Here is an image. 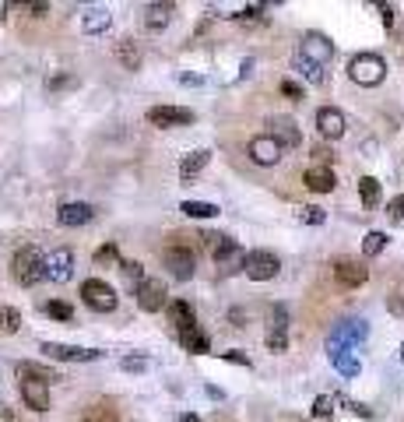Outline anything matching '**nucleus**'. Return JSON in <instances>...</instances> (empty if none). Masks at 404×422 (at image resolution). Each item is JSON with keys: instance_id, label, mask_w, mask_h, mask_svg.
Returning a JSON list of instances; mask_svg holds the SVG:
<instances>
[{"instance_id": "nucleus-1", "label": "nucleus", "mask_w": 404, "mask_h": 422, "mask_svg": "<svg viewBox=\"0 0 404 422\" xmlns=\"http://www.w3.org/2000/svg\"><path fill=\"white\" fill-rule=\"evenodd\" d=\"M11 275H15V282L25 285V289L39 285V282L46 278V257H42L35 246H22V250L11 257Z\"/></svg>"}, {"instance_id": "nucleus-2", "label": "nucleus", "mask_w": 404, "mask_h": 422, "mask_svg": "<svg viewBox=\"0 0 404 422\" xmlns=\"http://www.w3.org/2000/svg\"><path fill=\"white\" fill-rule=\"evenodd\" d=\"M348 74H352L355 85L376 88L387 78V64H383V57H376V53H359V57H352V64H348Z\"/></svg>"}, {"instance_id": "nucleus-3", "label": "nucleus", "mask_w": 404, "mask_h": 422, "mask_svg": "<svg viewBox=\"0 0 404 422\" xmlns=\"http://www.w3.org/2000/svg\"><path fill=\"white\" fill-rule=\"evenodd\" d=\"M81 299H85V306L88 310H95V313H109V310H117V289H112L109 282H102V278H88V282H81Z\"/></svg>"}, {"instance_id": "nucleus-4", "label": "nucleus", "mask_w": 404, "mask_h": 422, "mask_svg": "<svg viewBox=\"0 0 404 422\" xmlns=\"http://www.w3.org/2000/svg\"><path fill=\"white\" fill-rule=\"evenodd\" d=\"M243 271H246V278H253V282H271V278L281 271V260H278L271 250H250L246 260H243Z\"/></svg>"}, {"instance_id": "nucleus-5", "label": "nucleus", "mask_w": 404, "mask_h": 422, "mask_svg": "<svg viewBox=\"0 0 404 422\" xmlns=\"http://www.w3.org/2000/svg\"><path fill=\"white\" fill-rule=\"evenodd\" d=\"M39 352H46L49 359H60V362H92L102 355L99 348H78V345H60V341H42Z\"/></svg>"}, {"instance_id": "nucleus-6", "label": "nucleus", "mask_w": 404, "mask_h": 422, "mask_svg": "<svg viewBox=\"0 0 404 422\" xmlns=\"http://www.w3.org/2000/svg\"><path fill=\"white\" fill-rule=\"evenodd\" d=\"M334 278H337L344 289H359V285H366V278H369V268H366L362 260L341 257V260H334Z\"/></svg>"}, {"instance_id": "nucleus-7", "label": "nucleus", "mask_w": 404, "mask_h": 422, "mask_svg": "<svg viewBox=\"0 0 404 422\" xmlns=\"http://www.w3.org/2000/svg\"><path fill=\"white\" fill-rule=\"evenodd\" d=\"M162 260H165V268L172 271V278H180V282H187V278H194V253H190V246H169L165 253H162Z\"/></svg>"}, {"instance_id": "nucleus-8", "label": "nucleus", "mask_w": 404, "mask_h": 422, "mask_svg": "<svg viewBox=\"0 0 404 422\" xmlns=\"http://www.w3.org/2000/svg\"><path fill=\"white\" fill-rule=\"evenodd\" d=\"M148 124H155V127H187V124H194V113L183 110V106H151Z\"/></svg>"}, {"instance_id": "nucleus-9", "label": "nucleus", "mask_w": 404, "mask_h": 422, "mask_svg": "<svg viewBox=\"0 0 404 422\" xmlns=\"http://www.w3.org/2000/svg\"><path fill=\"white\" fill-rule=\"evenodd\" d=\"M281 151H285V148H281L271 134H257V137L250 141V158H253L257 166H274L278 158H281Z\"/></svg>"}, {"instance_id": "nucleus-10", "label": "nucleus", "mask_w": 404, "mask_h": 422, "mask_svg": "<svg viewBox=\"0 0 404 422\" xmlns=\"http://www.w3.org/2000/svg\"><path fill=\"white\" fill-rule=\"evenodd\" d=\"M208 246H211V257L218 260V264H225V260H246L243 253H239V243L233 239V236H218V233H204L201 236Z\"/></svg>"}, {"instance_id": "nucleus-11", "label": "nucleus", "mask_w": 404, "mask_h": 422, "mask_svg": "<svg viewBox=\"0 0 404 422\" xmlns=\"http://www.w3.org/2000/svg\"><path fill=\"white\" fill-rule=\"evenodd\" d=\"M137 306L144 313H158L165 306V282L162 278H144V285L137 289Z\"/></svg>"}, {"instance_id": "nucleus-12", "label": "nucleus", "mask_w": 404, "mask_h": 422, "mask_svg": "<svg viewBox=\"0 0 404 422\" xmlns=\"http://www.w3.org/2000/svg\"><path fill=\"white\" fill-rule=\"evenodd\" d=\"M299 53H303L306 60H313V64H320V67H323V64H330V57H334V46H330L320 32H306V35H303V49H299Z\"/></svg>"}, {"instance_id": "nucleus-13", "label": "nucleus", "mask_w": 404, "mask_h": 422, "mask_svg": "<svg viewBox=\"0 0 404 422\" xmlns=\"http://www.w3.org/2000/svg\"><path fill=\"white\" fill-rule=\"evenodd\" d=\"M92 215H95V208L85 204V201H67V204L56 208V222L60 226H88Z\"/></svg>"}, {"instance_id": "nucleus-14", "label": "nucleus", "mask_w": 404, "mask_h": 422, "mask_svg": "<svg viewBox=\"0 0 404 422\" xmlns=\"http://www.w3.org/2000/svg\"><path fill=\"white\" fill-rule=\"evenodd\" d=\"M18 387H22V401H25L32 412H46V408H49V384L22 377V380H18Z\"/></svg>"}, {"instance_id": "nucleus-15", "label": "nucleus", "mask_w": 404, "mask_h": 422, "mask_svg": "<svg viewBox=\"0 0 404 422\" xmlns=\"http://www.w3.org/2000/svg\"><path fill=\"white\" fill-rule=\"evenodd\" d=\"M366 335H369L366 321H344V324H337V331L330 335L327 345H344V348H352V345L366 341Z\"/></svg>"}, {"instance_id": "nucleus-16", "label": "nucleus", "mask_w": 404, "mask_h": 422, "mask_svg": "<svg viewBox=\"0 0 404 422\" xmlns=\"http://www.w3.org/2000/svg\"><path fill=\"white\" fill-rule=\"evenodd\" d=\"M317 130H320V137L337 141V137L344 134V117H341V110H334V106H323V110H317Z\"/></svg>"}, {"instance_id": "nucleus-17", "label": "nucleus", "mask_w": 404, "mask_h": 422, "mask_svg": "<svg viewBox=\"0 0 404 422\" xmlns=\"http://www.w3.org/2000/svg\"><path fill=\"white\" fill-rule=\"evenodd\" d=\"M71 268H74V253L71 250H53L46 257V278L49 282H67L71 278Z\"/></svg>"}, {"instance_id": "nucleus-18", "label": "nucleus", "mask_w": 404, "mask_h": 422, "mask_svg": "<svg viewBox=\"0 0 404 422\" xmlns=\"http://www.w3.org/2000/svg\"><path fill=\"white\" fill-rule=\"evenodd\" d=\"M271 127H274L271 137H274L281 148H299V144H303V134H299V127H296L292 117H274Z\"/></svg>"}, {"instance_id": "nucleus-19", "label": "nucleus", "mask_w": 404, "mask_h": 422, "mask_svg": "<svg viewBox=\"0 0 404 422\" xmlns=\"http://www.w3.org/2000/svg\"><path fill=\"white\" fill-rule=\"evenodd\" d=\"M285 324H288L285 310H281V306H274V313H271V331H267V348H271V352H285V348H288Z\"/></svg>"}, {"instance_id": "nucleus-20", "label": "nucleus", "mask_w": 404, "mask_h": 422, "mask_svg": "<svg viewBox=\"0 0 404 422\" xmlns=\"http://www.w3.org/2000/svg\"><path fill=\"white\" fill-rule=\"evenodd\" d=\"M327 352H330V362H334L337 373H344V377H355V373H359V359H355L352 348H344V345H327Z\"/></svg>"}, {"instance_id": "nucleus-21", "label": "nucleus", "mask_w": 404, "mask_h": 422, "mask_svg": "<svg viewBox=\"0 0 404 422\" xmlns=\"http://www.w3.org/2000/svg\"><path fill=\"white\" fill-rule=\"evenodd\" d=\"M208 158H211V151L208 148H197V151H190V155H183L180 158V180H194V176H201V169L208 166Z\"/></svg>"}, {"instance_id": "nucleus-22", "label": "nucleus", "mask_w": 404, "mask_h": 422, "mask_svg": "<svg viewBox=\"0 0 404 422\" xmlns=\"http://www.w3.org/2000/svg\"><path fill=\"white\" fill-rule=\"evenodd\" d=\"M306 187L313 190V194H330L334 190V173H330V166H313V169H306Z\"/></svg>"}, {"instance_id": "nucleus-23", "label": "nucleus", "mask_w": 404, "mask_h": 422, "mask_svg": "<svg viewBox=\"0 0 404 422\" xmlns=\"http://www.w3.org/2000/svg\"><path fill=\"white\" fill-rule=\"evenodd\" d=\"M169 324H176V328H180V335H183V331H190V328H197V324H194V306H190L187 299L169 303Z\"/></svg>"}, {"instance_id": "nucleus-24", "label": "nucleus", "mask_w": 404, "mask_h": 422, "mask_svg": "<svg viewBox=\"0 0 404 422\" xmlns=\"http://www.w3.org/2000/svg\"><path fill=\"white\" fill-rule=\"evenodd\" d=\"M172 11H176V4H151L148 15H144V28L148 32H162L172 22Z\"/></svg>"}, {"instance_id": "nucleus-25", "label": "nucleus", "mask_w": 404, "mask_h": 422, "mask_svg": "<svg viewBox=\"0 0 404 422\" xmlns=\"http://www.w3.org/2000/svg\"><path fill=\"white\" fill-rule=\"evenodd\" d=\"M117 60L127 67V71H137L141 67V46L134 39H120L117 42Z\"/></svg>"}, {"instance_id": "nucleus-26", "label": "nucleus", "mask_w": 404, "mask_h": 422, "mask_svg": "<svg viewBox=\"0 0 404 422\" xmlns=\"http://www.w3.org/2000/svg\"><path fill=\"white\" fill-rule=\"evenodd\" d=\"M22 377H28V380H42V384L60 380L49 366H39V362H18V380H22Z\"/></svg>"}, {"instance_id": "nucleus-27", "label": "nucleus", "mask_w": 404, "mask_h": 422, "mask_svg": "<svg viewBox=\"0 0 404 422\" xmlns=\"http://www.w3.org/2000/svg\"><path fill=\"white\" fill-rule=\"evenodd\" d=\"M109 11H102V8H92L85 18H81V32H88V35H95V32H106L109 28Z\"/></svg>"}, {"instance_id": "nucleus-28", "label": "nucleus", "mask_w": 404, "mask_h": 422, "mask_svg": "<svg viewBox=\"0 0 404 422\" xmlns=\"http://www.w3.org/2000/svg\"><path fill=\"white\" fill-rule=\"evenodd\" d=\"M180 211L187 219H214L218 215V204H208V201H183Z\"/></svg>"}, {"instance_id": "nucleus-29", "label": "nucleus", "mask_w": 404, "mask_h": 422, "mask_svg": "<svg viewBox=\"0 0 404 422\" xmlns=\"http://www.w3.org/2000/svg\"><path fill=\"white\" fill-rule=\"evenodd\" d=\"M180 341H183V348H187V352H197V355L211 352V341H208V335H204V331H197V328L183 331V335H180Z\"/></svg>"}, {"instance_id": "nucleus-30", "label": "nucleus", "mask_w": 404, "mask_h": 422, "mask_svg": "<svg viewBox=\"0 0 404 422\" xmlns=\"http://www.w3.org/2000/svg\"><path fill=\"white\" fill-rule=\"evenodd\" d=\"M359 197H362L366 208H376V204H380V180L362 176V180H359Z\"/></svg>"}, {"instance_id": "nucleus-31", "label": "nucleus", "mask_w": 404, "mask_h": 422, "mask_svg": "<svg viewBox=\"0 0 404 422\" xmlns=\"http://www.w3.org/2000/svg\"><path fill=\"white\" fill-rule=\"evenodd\" d=\"M296 67H299V74H303L310 85H323V67H320V64H313V60H306L303 53L296 57Z\"/></svg>"}, {"instance_id": "nucleus-32", "label": "nucleus", "mask_w": 404, "mask_h": 422, "mask_svg": "<svg viewBox=\"0 0 404 422\" xmlns=\"http://www.w3.org/2000/svg\"><path fill=\"white\" fill-rule=\"evenodd\" d=\"M22 328V313L15 306H0V335H15Z\"/></svg>"}, {"instance_id": "nucleus-33", "label": "nucleus", "mask_w": 404, "mask_h": 422, "mask_svg": "<svg viewBox=\"0 0 404 422\" xmlns=\"http://www.w3.org/2000/svg\"><path fill=\"white\" fill-rule=\"evenodd\" d=\"M383 246H387V233H366V239H362V253L366 257H376V253H383Z\"/></svg>"}, {"instance_id": "nucleus-34", "label": "nucleus", "mask_w": 404, "mask_h": 422, "mask_svg": "<svg viewBox=\"0 0 404 422\" xmlns=\"http://www.w3.org/2000/svg\"><path fill=\"white\" fill-rule=\"evenodd\" d=\"M299 222H306V226H323V222H327V215H323V208L306 204V208H299Z\"/></svg>"}, {"instance_id": "nucleus-35", "label": "nucleus", "mask_w": 404, "mask_h": 422, "mask_svg": "<svg viewBox=\"0 0 404 422\" xmlns=\"http://www.w3.org/2000/svg\"><path fill=\"white\" fill-rule=\"evenodd\" d=\"M42 310H46V313L53 316V321H71V316H74L71 303H60V299H53V303H46Z\"/></svg>"}, {"instance_id": "nucleus-36", "label": "nucleus", "mask_w": 404, "mask_h": 422, "mask_svg": "<svg viewBox=\"0 0 404 422\" xmlns=\"http://www.w3.org/2000/svg\"><path fill=\"white\" fill-rule=\"evenodd\" d=\"M120 271L127 275V282H131V285H134V282H137V289L144 285V268H141L137 260H120Z\"/></svg>"}, {"instance_id": "nucleus-37", "label": "nucleus", "mask_w": 404, "mask_h": 422, "mask_svg": "<svg viewBox=\"0 0 404 422\" xmlns=\"http://www.w3.org/2000/svg\"><path fill=\"white\" fill-rule=\"evenodd\" d=\"M117 260H120V253H117V246H112V243H106V246L95 250V264H99V268H102V264L109 268V264H117Z\"/></svg>"}, {"instance_id": "nucleus-38", "label": "nucleus", "mask_w": 404, "mask_h": 422, "mask_svg": "<svg viewBox=\"0 0 404 422\" xmlns=\"http://www.w3.org/2000/svg\"><path fill=\"white\" fill-rule=\"evenodd\" d=\"M330 412H334V398H327V394H320V398L313 401V415H317V419H327Z\"/></svg>"}, {"instance_id": "nucleus-39", "label": "nucleus", "mask_w": 404, "mask_h": 422, "mask_svg": "<svg viewBox=\"0 0 404 422\" xmlns=\"http://www.w3.org/2000/svg\"><path fill=\"white\" fill-rule=\"evenodd\" d=\"M387 215H390V222L404 226V197H394V201L387 204Z\"/></svg>"}, {"instance_id": "nucleus-40", "label": "nucleus", "mask_w": 404, "mask_h": 422, "mask_svg": "<svg viewBox=\"0 0 404 422\" xmlns=\"http://www.w3.org/2000/svg\"><path fill=\"white\" fill-rule=\"evenodd\" d=\"M221 359H228V362H239V366H250V355H246V352H239V348H228V352H221Z\"/></svg>"}, {"instance_id": "nucleus-41", "label": "nucleus", "mask_w": 404, "mask_h": 422, "mask_svg": "<svg viewBox=\"0 0 404 422\" xmlns=\"http://www.w3.org/2000/svg\"><path fill=\"white\" fill-rule=\"evenodd\" d=\"M281 95L285 99H303V88L296 81H281Z\"/></svg>"}, {"instance_id": "nucleus-42", "label": "nucleus", "mask_w": 404, "mask_h": 422, "mask_svg": "<svg viewBox=\"0 0 404 422\" xmlns=\"http://www.w3.org/2000/svg\"><path fill=\"white\" fill-rule=\"evenodd\" d=\"M124 369H148V359H137V355H127L124 362H120Z\"/></svg>"}, {"instance_id": "nucleus-43", "label": "nucleus", "mask_w": 404, "mask_h": 422, "mask_svg": "<svg viewBox=\"0 0 404 422\" xmlns=\"http://www.w3.org/2000/svg\"><path fill=\"white\" fill-rule=\"evenodd\" d=\"M380 11H383V25L390 28L394 25V8H380Z\"/></svg>"}, {"instance_id": "nucleus-44", "label": "nucleus", "mask_w": 404, "mask_h": 422, "mask_svg": "<svg viewBox=\"0 0 404 422\" xmlns=\"http://www.w3.org/2000/svg\"><path fill=\"white\" fill-rule=\"evenodd\" d=\"M387 306H390V310H394V313H401V310H404V303H401V299H397V296H390V299H387Z\"/></svg>"}, {"instance_id": "nucleus-45", "label": "nucleus", "mask_w": 404, "mask_h": 422, "mask_svg": "<svg viewBox=\"0 0 404 422\" xmlns=\"http://www.w3.org/2000/svg\"><path fill=\"white\" fill-rule=\"evenodd\" d=\"M64 85H71V78H64V74H60V78H53V81H49V88H64Z\"/></svg>"}, {"instance_id": "nucleus-46", "label": "nucleus", "mask_w": 404, "mask_h": 422, "mask_svg": "<svg viewBox=\"0 0 404 422\" xmlns=\"http://www.w3.org/2000/svg\"><path fill=\"white\" fill-rule=\"evenodd\" d=\"M313 155H317V158H320V162H330V158H334V155H330V151H327V148H317V151H313Z\"/></svg>"}, {"instance_id": "nucleus-47", "label": "nucleus", "mask_w": 404, "mask_h": 422, "mask_svg": "<svg viewBox=\"0 0 404 422\" xmlns=\"http://www.w3.org/2000/svg\"><path fill=\"white\" fill-rule=\"evenodd\" d=\"M180 81H183V85H201V78H197V74H180Z\"/></svg>"}, {"instance_id": "nucleus-48", "label": "nucleus", "mask_w": 404, "mask_h": 422, "mask_svg": "<svg viewBox=\"0 0 404 422\" xmlns=\"http://www.w3.org/2000/svg\"><path fill=\"white\" fill-rule=\"evenodd\" d=\"M180 422H201V419H197V415H183Z\"/></svg>"}, {"instance_id": "nucleus-49", "label": "nucleus", "mask_w": 404, "mask_h": 422, "mask_svg": "<svg viewBox=\"0 0 404 422\" xmlns=\"http://www.w3.org/2000/svg\"><path fill=\"white\" fill-rule=\"evenodd\" d=\"M401 362H404V345H401Z\"/></svg>"}]
</instances>
